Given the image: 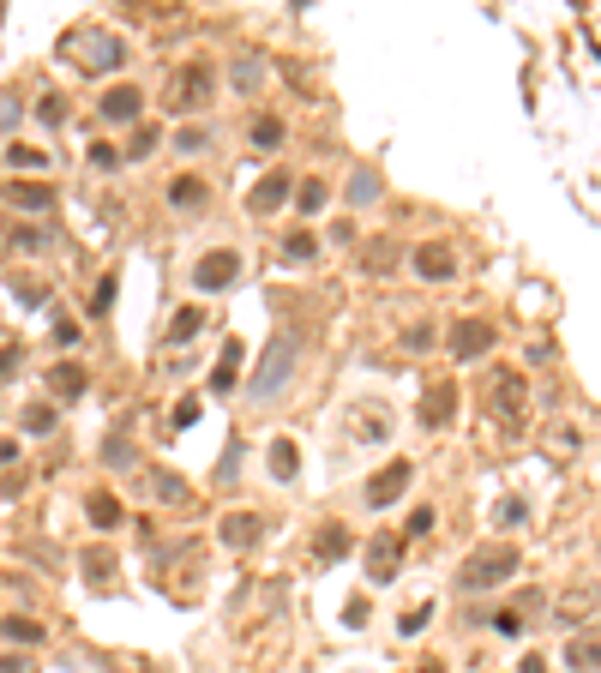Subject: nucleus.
<instances>
[{"instance_id":"obj_16","label":"nucleus","mask_w":601,"mask_h":673,"mask_svg":"<svg viewBox=\"0 0 601 673\" xmlns=\"http://www.w3.org/2000/svg\"><path fill=\"white\" fill-rule=\"evenodd\" d=\"M205 199H211V186H205L199 174H181V181L169 186V205H174V211H205Z\"/></svg>"},{"instance_id":"obj_9","label":"nucleus","mask_w":601,"mask_h":673,"mask_svg":"<svg viewBox=\"0 0 601 673\" xmlns=\"http://www.w3.org/2000/svg\"><path fill=\"white\" fill-rule=\"evenodd\" d=\"M283 199H289V169H271L253 193H247V211H253V216H271Z\"/></svg>"},{"instance_id":"obj_5","label":"nucleus","mask_w":601,"mask_h":673,"mask_svg":"<svg viewBox=\"0 0 601 673\" xmlns=\"http://www.w3.org/2000/svg\"><path fill=\"white\" fill-rule=\"evenodd\" d=\"M409 475H416V463H391V469H379V475H373V481H367V505H373V511H385V505H397L403 499V488H409Z\"/></svg>"},{"instance_id":"obj_20","label":"nucleus","mask_w":601,"mask_h":673,"mask_svg":"<svg viewBox=\"0 0 601 673\" xmlns=\"http://www.w3.org/2000/svg\"><path fill=\"white\" fill-rule=\"evenodd\" d=\"M517 391H523L517 373H500V379H493V409H500L505 421H517Z\"/></svg>"},{"instance_id":"obj_1","label":"nucleus","mask_w":601,"mask_h":673,"mask_svg":"<svg viewBox=\"0 0 601 673\" xmlns=\"http://www.w3.org/2000/svg\"><path fill=\"white\" fill-rule=\"evenodd\" d=\"M517 565H523V553L517 547H481V553L463 559V572H458V589H500L505 577H517Z\"/></svg>"},{"instance_id":"obj_15","label":"nucleus","mask_w":601,"mask_h":673,"mask_svg":"<svg viewBox=\"0 0 601 673\" xmlns=\"http://www.w3.org/2000/svg\"><path fill=\"white\" fill-rule=\"evenodd\" d=\"M391 433V409H379V403H361L355 409V439L373 445V439H385Z\"/></svg>"},{"instance_id":"obj_31","label":"nucleus","mask_w":601,"mask_h":673,"mask_svg":"<svg viewBox=\"0 0 601 673\" xmlns=\"http://www.w3.org/2000/svg\"><path fill=\"white\" fill-rule=\"evenodd\" d=\"M13 247H18V253H48V229L25 223V229H13Z\"/></svg>"},{"instance_id":"obj_13","label":"nucleus","mask_w":601,"mask_h":673,"mask_svg":"<svg viewBox=\"0 0 601 673\" xmlns=\"http://www.w3.org/2000/svg\"><path fill=\"white\" fill-rule=\"evenodd\" d=\"M0 199H6V205H18V211H30V216H37V211H48V199H55V193H48L43 181H6V186H0Z\"/></svg>"},{"instance_id":"obj_18","label":"nucleus","mask_w":601,"mask_h":673,"mask_svg":"<svg viewBox=\"0 0 601 673\" xmlns=\"http://www.w3.org/2000/svg\"><path fill=\"white\" fill-rule=\"evenodd\" d=\"M85 385H90V373L79 367V361H60V367L48 373V391H60V397H79Z\"/></svg>"},{"instance_id":"obj_38","label":"nucleus","mask_w":601,"mask_h":673,"mask_svg":"<svg viewBox=\"0 0 601 673\" xmlns=\"http://www.w3.org/2000/svg\"><path fill=\"white\" fill-rule=\"evenodd\" d=\"M25 427L30 433H48V427H55V409H48V403H30V409H25Z\"/></svg>"},{"instance_id":"obj_28","label":"nucleus","mask_w":601,"mask_h":673,"mask_svg":"<svg viewBox=\"0 0 601 673\" xmlns=\"http://www.w3.org/2000/svg\"><path fill=\"white\" fill-rule=\"evenodd\" d=\"M235 367H241V343L223 349V361H216V373H211V391H229L235 385Z\"/></svg>"},{"instance_id":"obj_35","label":"nucleus","mask_w":601,"mask_h":673,"mask_svg":"<svg viewBox=\"0 0 601 673\" xmlns=\"http://www.w3.org/2000/svg\"><path fill=\"white\" fill-rule=\"evenodd\" d=\"M85 577H90V584H109V577H115V559H109V553H85Z\"/></svg>"},{"instance_id":"obj_23","label":"nucleus","mask_w":601,"mask_h":673,"mask_svg":"<svg viewBox=\"0 0 601 673\" xmlns=\"http://www.w3.org/2000/svg\"><path fill=\"white\" fill-rule=\"evenodd\" d=\"M157 144H163V127H139V132H132V144L121 151V163H144V157H157Z\"/></svg>"},{"instance_id":"obj_6","label":"nucleus","mask_w":601,"mask_h":673,"mask_svg":"<svg viewBox=\"0 0 601 673\" xmlns=\"http://www.w3.org/2000/svg\"><path fill=\"white\" fill-rule=\"evenodd\" d=\"M79 48H85V55H79V67H90V72H115L121 60V37L115 30H90V37H79Z\"/></svg>"},{"instance_id":"obj_33","label":"nucleus","mask_w":601,"mask_h":673,"mask_svg":"<svg viewBox=\"0 0 601 673\" xmlns=\"http://www.w3.org/2000/svg\"><path fill=\"white\" fill-rule=\"evenodd\" d=\"M205 144H211V132H205V127H181V132H174V151H186V157H199Z\"/></svg>"},{"instance_id":"obj_4","label":"nucleus","mask_w":601,"mask_h":673,"mask_svg":"<svg viewBox=\"0 0 601 673\" xmlns=\"http://www.w3.org/2000/svg\"><path fill=\"white\" fill-rule=\"evenodd\" d=\"M211 85H216V72L205 67V60L181 67L174 72V90H169V109H205V102H211Z\"/></svg>"},{"instance_id":"obj_26","label":"nucleus","mask_w":601,"mask_h":673,"mask_svg":"<svg viewBox=\"0 0 601 673\" xmlns=\"http://www.w3.org/2000/svg\"><path fill=\"white\" fill-rule=\"evenodd\" d=\"M277 144H283V121H277V115H258L253 121V151H277Z\"/></svg>"},{"instance_id":"obj_37","label":"nucleus","mask_w":601,"mask_h":673,"mask_svg":"<svg viewBox=\"0 0 601 673\" xmlns=\"http://www.w3.org/2000/svg\"><path fill=\"white\" fill-rule=\"evenodd\" d=\"M115 271H109V277H102V283H97V295H90V313H109V307H115Z\"/></svg>"},{"instance_id":"obj_40","label":"nucleus","mask_w":601,"mask_h":673,"mask_svg":"<svg viewBox=\"0 0 601 673\" xmlns=\"http://www.w3.org/2000/svg\"><path fill=\"white\" fill-rule=\"evenodd\" d=\"M90 169H102V174L121 169V151H115V144H90Z\"/></svg>"},{"instance_id":"obj_14","label":"nucleus","mask_w":601,"mask_h":673,"mask_svg":"<svg viewBox=\"0 0 601 673\" xmlns=\"http://www.w3.org/2000/svg\"><path fill=\"white\" fill-rule=\"evenodd\" d=\"M139 109H144V97L132 85H115L102 97V121H139Z\"/></svg>"},{"instance_id":"obj_11","label":"nucleus","mask_w":601,"mask_h":673,"mask_svg":"<svg viewBox=\"0 0 601 673\" xmlns=\"http://www.w3.org/2000/svg\"><path fill=\"white\" fill-rule=\"evenodd\" d=\"M451 415H458V385H433L421 397V427H451Z\"/></svg>"},{"instance_id":"obj_44","label":"nucleus","mask_w":601,"mask_h":673,"mask_svg":"<svg viewBox=\"0 0 601 673\" xmlns=\"http://www.w3.org/2000/svg\"><path fill=\"white\" fill-rule=\"evenodd\" d=\"M523 517H530V505H523V499H505V505H500V523H505V530H511V523H523Z\"/></svg>"},{"instance_id":"obj_34","label":"nucleus","mask_w":601,"mask_h":673,"mask_svg":"<svg viewBox=\"0 0 601 673\" xmlns=\"http://www.w3.org/2000/svg\"><path fill=\"white\" fill-rule=\"evenodd\" d=\"M373 253H367V271H391V265H397V247L391 241H367Z\"/></svg>"},{"instance_id":"obj_30","label":"nucleus","mask_w":601,"mask_h":673,"mask_svg":"<svg viewBox=\"0 0 601 673\" xmlns=\"http://www.w3.org/2000/svg\"><path fill=\"white\" fill-rule=\"evenodd\" d=\"M271 469L283 475V481L300 469V451H295V439H277V445H271Z\"/></svg>"},{"instance_id":"obj_41","label":"nucleus","mask_w":601,"mask_h":673,"mask_svg":"<svg viewBox=\"0 0 601 673\" xmlns=\"http://www.w3.org/2000/svg\"><path fill=\"white\" fill-rule=\"evenodd\" d=\"M433 619V602H421V607H409V614H403V637H416L421 626H427Z\"/></svg>"},{"instance_id":"obj_47","label":"nucleus","mask_w":601,"mask_h":673,"mask_svg":"<svg viewBox=\"0 0 601 673\" xmlns=\"http://www.w3.org/2000/svg\"><path fill=\"white\" fill-rule=\"evenodd\" d=\"M0 673H25V661H18V656H0Z\"/></svg>"},{"instance_id":"obj_43","label":"nucleus","mask_w":601,"mask_h":673,"mask_svg":"<svg viewBox=\"0 0 601 673\" xmlns=\"http://www.w3.org/2000/svg\"><path fill=\"white\" fill-rule=\"evenodd\" d=\"M37 121H48V127H60V121H67V109H60V97H43V102H37Z\"/></svg>"},{"instance_id":"obj_8","label":"nucleus","mask_w":601,"mask_h":673,"mask_svg":"<svg viewBox=\"0 0 601 673\" xmlns=\"http://www.w3.org/2000/svg\"><path fill=\"white\" fill-rule=\"evenodd\" d=\"M216 535L247 553V547H258V535H265V517H258V511H229L223 523H216Z\"/></svg>"},{"instance_id":"obj_3","label":"nucleus","mask_w":601,"mask_h":673,"mask_svg":"<svg viewBox=\"0 0 601 673\" xmlns=\"http://www.w3.org/2000/svg\"><path fill=\"white\" fill-rule=\"evenodd\" d=\"M235 277H241V247H216V253H205L199 265H193V289H199V295L229 289Z\"/></svg>"},{"instance_id":"obj_2","label":"nucleus","mask_w":601,"mask_h":673,"mask_svg":"<svg viewBox=\"0 0 601 673\" xmlns=\"http://www.w3.org/2000/svg\"><path fill=\"white\" fill-rule=\"evenodd\" d=\"M289 367H295V337H277V343L265 349V361H258V373H253V385H247V397H253V403H271L277 391H283Z\"/></svg>"},{"instance_id":"obj_10","label":"nucleus","mask_w":601,"mask_h":673,"mask_svg":"<svg viewBox=\"0 0 601 673\" xmlns=\"http://www.w3.org/2000/svg\"><path fill=\"white\" fill-rule=\"evenodd\" d=\"M0 644L37 649V644H48V626H43V619H30V614H0Z\"/></svg>"},{"instance_id":"obj_45","label":"nucleus","mask_w":601,"mask_h":673,"mask_svg":"<svg viewBox=\"0 0 601 673\" xmlns=\"http://www.w3.org/2000/svg\"><path fill=\"white\" fill-rule=\"evenodd\" d=\"M493 631H500V637H517V614H493Z\"/></svg>"},{"instance_id":"obj_12","label":"nucleus","mask_w":601,"mask_h":673,"mask_svg":"<svg viewBox=\"0 0 601 673\" xmlns=\"http://www.w3.org/2000/svg\"><path fill=\"white\" fill-rule=\"evenodd\" d=\"M416 271L427 277V283H451L458 277V258H451V247H416Z\"/></svg>"},{"instance_id":"obj_25","label":"nucleus","mask_w":601,"mask_h":673,"mask_svg":"<svg viewBox=\"0 0 601 673\" xmlns=\"http://www.w3.org/2000/svg\"><path fill=\"white\" fill-rule=\"evenodd\" d=\"M325 199H331V186H325V181H300L295 211H300V216H319V211H325Z\"/></svg>"},{"instance_id":"obj_42","label":"nucleus","mask_w":601,"mask_h":673,"mask_svg":"<svg viewBox=\"0 0 601 673\" xmlns=\"http://www.w3.org/2000/svg\"><path fill=\"white\" fill-rule=\"evenodd\" d=\"M258 79H265V67H258V60H235V85H247V90H253Z\"/></svg>"},{"instance_id":"obj_36","label":"nucleus","mask_w":601,"mask_h":673,"mask_svg":"<svg viewBox=\"0 0 601 673\" xmlns=\"http://www.w3.org/2000/svg\"><path fill=\"white\" fill-rule=\"evenodd\" d=\"M565 661H572L577 673H596V644H589V637H584V644H572V649H565Z\"/></svg>"},{"instance_id":"obj_7","label":"nucleus","mask_w":601,"mask_h":673,"mask_svg":"<svg viewBox=\"0 0 601 673\" xmlns=\"http://www.w3.org/2000/svg\"><path fill=\"white\" fill-rule=\"evenodd\" d=\"M487 349H493V325L487 319H458L451 325V355L458 361H481Z\"/></svg>"},{"instance_id":"obj_27","label":"nucleus","mask_w":601,"mask_h":673,"mask_svg":"<svg viewBox=\"0 0 601 673\" xmlns=\"http://www.w3.org/2000/svg\"><path fill=\"white\" fill-rule=\"evenodd\" d=\"M151 488H157L163 505H181L186 499V481H181V475H169V469H151Z\"/></svg>"},{"instance_id":"obj_17","label":"nucleus","mask_w":601,"mask_h":673,"mask_svg":"<svg viewBox=\"0 0 601 673\" xmlns=\"http://www.w3.org/2000/svg\"><path fill=\"white\" fill-rule=\"evenodd\" d=\"M397 559H403V535H391V542H373V553H367V572L385 584L391 572H397Z\"/></svg>"},{"instance_id":"obj_32","label":"nucleus","mask_w":601,"mask_h":673,"mask_svg":"<svg viewBox=\"0 0 601 673\" xmlns=\"http://www.w3.org/2000/svg\"><path fill=\"white\" fill-rule=\"evenodd\" d=\"M6 163H13V169H48V151H37V144H13Z\"/></svg>"},{"instance_id":"obj_39","label":"nucleus","mask_w":601,"mask_h":673,"mask_svg":"<svg viewBox=\"0 0 601 673\" xmlns=\"http://www.w3.org/2000/svg\"><path fill=\"white\" fill-rule=\"evenodd\" d=\"M433 530V505H416L409 511V530H403V542H416V535H427Z\"/></svg>"},{"instance_id":"obj_48","label":"nucleus","mask_w":601,"mask_h":673,"mask_svg":"<svg viewBox=\"0 0 601 673\" xmlns=\"http://www.w3.org/2000/svg\"><path fill=\"white\" fill-rule=\"evenodd\" d=\"M416 673H445V668H439V661H427V668H416Z\"/></svg>"},{"instance_id":"obj_46","label":"nucleus","mask_w":601,"mask_h":673,"mask_svg":"<svg viewBox=\"0 0 601 673\" xmlns=\"http://www.w3.org/2000/svg\"><path fill=\"white\" fill-rule=\"evenodd\" d=\"M517 673H547V661L542 656H523V668H517Z\"/></svg>"},{"instance_id":"obj_22","label":"nucleus","mask_w":601,"mask_h":673,"mask_svg":"<svg viewBox=\"0 0 601 673\" xmlns=\"http://www.w3.org/2000/svg\"><path fill=\"white\" fill-rule=\"evenodd\" d=\"M85 511H90V523H97V530H115V523H121V499H115V493H90Z\"/></svg>"},{"instance_id":"obj_24","label":"nucleus","mask_w":601,"mask_h":673,"mask_svg":"<svg viewBox=\"0 0 601 673\" xmlns=\"http://www.w3.org/2000/svg\"><path fill=\"white\" fill-rule=\"evenodd\" d=\"M313 258H319V241H313L307 229H295V235L283 241V265H313Z\"/></svg>"},{"instance_id":"obj_21","label":"nucleus","mask_w":601,"mask_h":673,"mask_svg":"<svg viewBox=\"0 0 601 673\" xmlns=\"http://www.w3.org/2000/svg\"><path fill=\"white\" fill-rule=\"evenodd\" d=\"M199 325H205L199 307H181V313L169 319V331H163V343H186V337H199Z\"/></svg>"},{"instance_id":"obj_29","label":"nucleus","mask_w":601,"mask_h":673,"mask_svg":"<svg viewBox=\"0 0 601 673\" xmlns=\"http://www.w3.org/2000/svg\"><path fill=\"white\" fill-rule=\"evenodd\" d=\"M373 199H379V174L355 169V181H349V205H373Z\"/></svg>"},{"instance_id":"obj_19","label":"nucleus","mask_w":601,"mask_h":673,"mask_svg":"<svg viewBox=\"0 0 601 673\" xmlns=\"http://www.w3.org/2000/svg\"><path fill=\"white\" fill-rule=\"evenodd\" d=\"M349 553H355V535L343 523H325L319 530V559H349Z\"/></svg>"}]
</instances>
